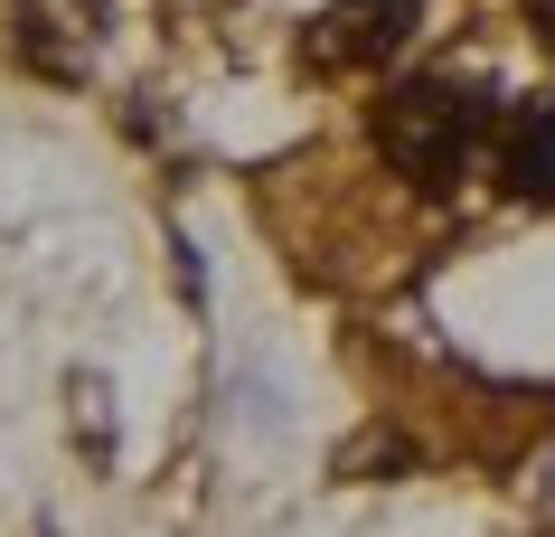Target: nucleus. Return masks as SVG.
I'll return each mask as SVG.
<instances>
[{
  "label": "nucleus",
  "instance_id": "f257e3e1",
  "mask_svg": "<svg viewBox=\"0 0 555 537\" xmlns=\"http://www.w3.org/2000/svg\"><path fill=\"white\" fill-rule=\"evenodd\" d=\"M490 94L462 86V76H405V86L377 94V161L414 189H452L470 170V151L490 142Z\"/></svg>",
  "mask_w": 555,
  "mask_h": 537
},
{
  "label": "nucleus",
  "instance_id": "f03ea898",
  "mask_svg": "<svg viewBox=\"0 0 555 537\" xmlns=\"http://www.w3.org/2000/svg\"><path fill=\"white\" fill-rule=\"evenodd\" d=\"M414 29H424V0H330L321 20L301 29V57L321 76H367V66L405 57Z\"/></svg>",
  "mask_w": 555,
  "mask_h": 537
},
{
  "label": "nucleus",
  "instance_id": "7ed1b4c3",
  "mask_svg": "<svg viewBox=\"0 0 555 537\" xmlns=\"http://www.w3.org/2000/svg\"><path fill=\"white\" fill-rule=\"evenodd\" d=\"M490 170L508 199H555V94H518L490 123Z\"/></svg>",
  "mask_w": 555,
  "mask_h": 537
},
{
  "label": "nucleus",
  "instance_id": "20e7f679",
  "mask_svg": "<svg viewBox=\"0 0 555 537\" xmlns=\"http://www.w3.org/2000/svg\"><path fill=\"white\" fill-rule=\"evenodd\" d=\"M527 29H537V48L555 57V0H527Z\"/></svg>",
  "mask_w": 555,
  "mask_h": 537
}]
</instances>
